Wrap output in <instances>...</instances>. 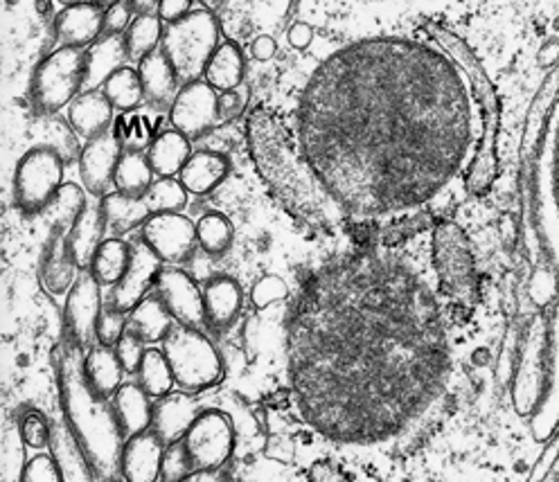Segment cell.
<instances>
[{"mask_svg": "<svg viewBox=\"0 0 559 482\" xmlns=\"http://www.w3.org/2000/svg\"><path fill=\"white\" fill-rule=\"evenodd\" d=\"M205 327L213 334L230 329L243 309V291L230 275H215L203 287Z\"/></svg>", "mask_w": 559, "mask_h": 482, "instance_id": "obj_19", "label": "cell"}, {"mask_svg": "<svg viewBox=\"0 0 559 482\" xmlns=\"http://www.w3.org/2000/svg\"><path fill=\"white\" fill-rule=\"evenodd\" d=\"M86 80V50L66 48L50 52L29 80V101L37 116H57L80 97Z\"/></svg>", "mask_w": 559, "mask_h": 482, "instance_id": "obj_9", "label": "cell"}, {"mask_svg": "<svg viewBox=\"0 0 559 482\" xmlns=\"http://www.w3.org/2000/svg\"><path fill=\"white\" fill-rule=\"evenodd\" d=\"M287 298H289V287L283 278H277V275H262L251 291V300L255 309H266Z\"/></svg>", "mask_w": 559, "mask_h": 482, "instance_id": "obj_45", "label": "cell"}, {"mask_svg": "<svg viewBox=\"0 0 559 482\" xmlns=\"http://www.w3.org/2000/svg\"><path fill=\"white\" fill-rule=\"evenodd\" d=\"M433 270L442 296L469 312L478 302V273L469 239L453 221H438L433 228Z\"/></svg>", "mask_w": 559, "mask_h": 482, "instance_id": "obj_6", "label": "cell"}, {"mask_svg": "<svg viewBox=\"0 0 559 482\" xmlns=\"http://www.w3.org/2000/svg\"><path fill=\"white\" fill-rule=\"evenodd\" d=\"M127 327H129V314L120 312V309H116V306H111L107 302V304H104V309H102V316H99L97 332H95L97 346L116 348L118 340L127 332Z\"/></svg>", "mask_w": 559, "mask_h": 482, "instance_id": "obj_44", "label": "cell"}, {"mask_svg": "<svg viewBox=\"0 0 559 482\" xmlns=\"http://www.w3.org/2000/svg\"><path fill=\"white\" fill-rule=\"evenodd\" d=\"M150 399L152 397L138 384H122V388L111 399L124 437H131V435H138V433L152 429L154 403Z\"/></svg>", "mask_w": 559, "mask_h": 482, "instance_id": "obj_29", "label": "cell"}, {"mask_svg": "<svg viewBox=\"0 0 559 482\" xmlns=\"http://www.w3.org/2000/svg\"><path fill=\"white\" fill-rule=\"evenodd\" d=\"M84 374L95 393H99L104 399H114L122 388V378L127 372L114 348L97 346L91 348L84 357Z\"/></svg>", "mask_w": 559, "mask_h": 482, "instance_id": "obj_30", "label": "cell"}, {"mask_svg": "<svg viewBox=\"0 0 559 482\" xmlns=\"http://www.w3.org/2000/svg\"><path fill=\"white\" fill-rule=\"evenodd\" d=\"M289 44L296 48V50H307L313 41V27L307 25V23H294L289 27V34H287Z\"/></svg>", "mask_w": 559, "mask_h": 482, "instance_id": "obj_52", "label": "cell"}, {"mask_svg": "<svg viewBox=\"0 0 559 482\" xmlns=\"http://www.w3.org/2000/svg\"><path fill=\"white\" fill-rule=\"evenodd\" d=\"M192 12V0H160L158 5V19L163 23H177L183 16H188Z\"/></svg>", "mask_w": 559, "mask_h": 482, "instance_id": "obj_50", "label": "cell"}, {"mask_svg": "<svg viewBox=\"0 0 559 482\" xmlns=\"http://www.w3.org/2000/svg\"><path fill=\"white\" fill-rule=\"evenodd\" d=\"M300 418L338 444H379L440 399L451 372L431 287L402 260L364 251L321 268L289 327Z\"/></svg>", "mask_w": 559, "mask_h": 482, "instance_id": "obj_2", "label": "cell"}, {"mask_svg": "<svg viewBox=\"0 0 559 482\" xmlns=\"http://www.w3.org/2000/svg\"><path fill=\"white\" fill-rule=\"evenodd\" d=\"M275 52H277V44L273 37H266V34L264 37H258L251 46V55L258 61H271L275 57Z\"/></svg>", "mask_w": 559, "mask_h": 482, "instance_id": "obj_53", "label": "cell"}, {"mask_svg": "<svg viewBox=\"0 0 559 482\" xmlns=\"http://www.w3.org/2000/svg\"><path fill=\"white\" fill-rule=\"evenodd\" d=\"M114 131L127 154H145V149L152 147L154 137H156L152 118L140 116L138 111L122 113V118L118 120V126Z\"/></svg>", "mask_w": 559, "mask_h": 482, "instance_id": "obj_39", "label": "cell"}, {"mask_svg": "<svg viewBox=\"0 0 559 482\" xmlns=\"http://www.w3.org/2000/svg\"><path fill=\"white\" fill-rule=\"evenodd\" d=\"M55 37L66 48H91L104 37V10L93 0L66 8L55 19Z\"/></svg>", "mask_w": 559, "mask_h": 482, "instance_id": "obj_21", "label": "cell"}, {"mask_svg": "<svg viewBox=\"0 0 559 482\" xmlns=\"http://www.w3.org/2000/svg\"><path fill=\"white\" fill-rule=\"evenodd\" d=\"M95 5H99L102 10H109V8H114V5H118V3H122V0H93Z\"/></svg>", "mask_w": 559, "mask_h": 482, "instance_id": "obj_56", "label": "cell"}, {"mask_svg": "<svg viewBox=\"0 0 559 482\" xmlns=\"http://www.w3.org/2000/svg\"><path fill=\"white\" fill-rule=\"evenodd\" d=\"M61 5H66V8H70V5H82V3H91V0H59Z\"/></svg>", "mask_w": 559, "mask_h": 482, "instance_id": "obj_57", "label": "cell"}, {"mask_svg": "<svg viewBox=\"0 0 559 482\" xmlns=\"http://www.w3.org/2000/svg\"><path fill=\"white\" fill-rule=\"evenodd\" d=\"M228 174L230 160L224 154L201 149L190 156V160L181 169L179 181L190 194L205 196L210 192H215L228 179Z\"/></svg>", "mask_w": 559, "mask_h": 482, "instance_id": "obj_25", "label": "cell"}, {"mask_svg": "<svg viewBox=\"0 0 559 482\" xmlns=\"http://www.w3.org/2000/svg\"><path fill=\"white\" fill-rule=\"evenodd\" d=\"M133 23V10L127 5V0L122 3L104 10V37H124V32Z\"/></svg>", "mask_w": 559, "mask_h": 482, "instance_id": "obj_48", "label": "cell"}, {"mask_svg": "<svg viewBox=\"0 0 559 482\" xmlns=\"http://www.w3.org/2000/svg\"><path fill=\"white\" fill-rule=\"evenodd\" d=\"M102 91L109 97L114 109L122 113L138 111L145 105V91H143V82H140V73L129 65L120 68L118 73H114L107 82H104Z\"/></svg>", "mask_w": 559, "mask_h": 482, "instance_id": "obj_34", "label": "cell"}, {"mask_svg": "<svg viewBox=\"0 0 559 482\" xmlns=\"http://www.w3.org/2000/svg\"><path fill=\"white\" fill-rule=\"evenodd\" d=\"M183 439L197 469H222L235 454V426L217 408L201 410Z\"/></svg>", "mask_w": 559, "mask_h": 482, "instance_id": "obj_11", "label": "cell"}, {"mask_svg": "<svg viewBox=\"0 0 559 482\" xmlns=\"http://www.w3.org/2000/svg\"><path fill=\"white\" fill-rule=\"evenodd\" d=\"M111 482H127L124 478H118V480H111Z\"/></svg>", "mask_w": 559, "mask_h": 482, "instance_id": "obj_58", "label": "cell"}, {"mask_svg": "<svg viewBox=\"0 0 559 482\" xmlns=\"http://www.w3.org/2000/svg\"><path fill=\"white\" fill-rule=\"evenodd\" d=\"M63 156L46 145H34L19 158L12 196L21 215L37 217L48 213L63 188Z\"/></svg>", "mask_w": 559, "mask_h": 482, "instance_id": "obj_10", "label": "cell"}, {"mask_svg": "<svg viewBox=\"0 0 559 482\" xmlns=\"http://www.w3.org/2000/svg\"><path fill=\"white\" fill-rule=\"evenodd\" d=\"M174 323L177 321L171 318L158 296L145 298L129 314V329L143 342H163L174 329Z\"/></svg>", "mask_w": 559, "mask_h": 482, "instance_id": "obj_33", "label": "cell"}, {"mask_svg": "<svg viewBox=\"0 0 559 482\" xmlns=\"http://www.w3.org/2000/svg\"><path fill=\"white\" fill-rule=\"evenodd\" d=\"M197 241L205 255L224 257L235 241V228L222 213H207L197 224Z\"/></svg>", "mask_w": 559, "mask_h": 482, "instance_id": "obj_38", "label": "cell"}, {"mask_svg": "<svg viewBox=\"0 0 559 482\" xmlns=\"http://www.w3.org/2000/svg\"><path fill=\"white\" fill-rule=\"evenodd\" d=\"M440 46L366 39L332 52L305 86L298 147L343 219L406 221L467 169V190L497 174V93L456 34Z\"/></svg>", "mask_w": 559, "mask_h": 482, "instance_id": "obj_1", "label": "cell"}, {"mask_svg": "<svg viewBox=\"0 0 559 482\" xmlns=\"http://www.w3.org/2000/svg\"><path fill=\"white\" fill-rule=\"evenodd\" d=\"M247 135L260 177L287 213L311 228H334L345 221L336 203L313 177L300 147L292 143L287 131L266 109L260 107L251 113Z\"/></svg>", "mask_w": 559, "mask_h": 482, "instance_id": "obj_3", "label": "cell"}, {"mask_svg": "<svg viewBox=\"0 0 559 482\" xmlns=\"http://www.w3.org/2000/svg\"><path fill=\"white\" fill-rule=\"evenodd\" d=\"M44 118H46V122H44V126H46V143L44 145L57 149L63 156L66 162L82 156L80 145H78V137L73 133L75 129L70 126V124H66V122H61L55 116H44Z\"/></svg>", "mask_w": 559, "mask_h": 482, "instance_id": "obj_43", "label": "cell"}, {"mask_svg": "<svg viewBox=\"0 0 559 482\" xmlns=\"http://www.w3.org/2000/svg\"><path fill=\"white\" fill-rule=\"evenodd\" d=\"M114 350H116V354H118V359H120L124 372H127V374H135L138 367H140V361H143V357H145V342L140 340V338L127 327V332L122 334V338L118 340V346H116Z\"/></svg>", "mask_w": 559, "mask_h": 482, "instance_id": "obj_47", "label": "cell"}, {"mask_svg": "<svg viewBox=\"0 0 559 482\" xmlns=\"http://www.w3.org/2000/svg\"><path fill=\"white\" fill-rule=\"evenodd\" d=\"M192 156L190 137L177 129L160 131L147 149L150 165L158 179H177Z\"/></svg>", "mask_w": 559, "mask_h": 482, "instance_id": "obj_27", "label": "cell"}, {"mask_svg": "<svg viewBox=\"0 0 559 482\" xmlns=\"http://www.w3.org/2000/svg\"><path fill=\"white\" fill-rule=\"evenodd\" d=\"M163 21L158 14H143L135 16L129 29L124 32V46L129 52V59L143 61L145 57L154 55L163 41Z\"/></svg>", "mask_w": 559, "mask_h": 482, "instance_id": "obj_35", "label": "cell"}, {"mask_svg": "<svg viewBox=\"0 0 559 482\" xmlns=\"http://www.w3.org/2000/svg\"><path fill=\"white\" fill-rule=\"evenodd\" d=\"M102 285L93 278L91 270H82L73 289L68 291L63 306L66 338L75 342L78 348L86 350L95 338L97 323L102 316Z\"/></svg>", "mask_w": 559, "mask_h": 482, "instance_id": "obj_14", "label": "cell"}, {"mask_svg": "<svg viewBox=\"0 0 559 482\" xmlns=\"http://www.w3.org/2000/svg\"><path fill=\"white\" fill-rule=\"evenodd\" d=\"M160 270L163 262L140 241L138 246H133V260L129 270L124 273V278L109 293V304L124 314H131L147 298V293L156 289Z\"/></svg>", "mask_w": 559, "mask_h": 482, "instance_id": "obj_17", "label": "cell"}, {"mask_svg": "<svg viewBox=\"0 0 559 482\" xmlns=\"http://www.w3.org/2000/svg\"><path fill=\"white\" fill-rule=\"evenodd\" d=\"M19 482H63L61 475V467L55 460V456H34L32 460H27V465L21 471Z\"/></svg>", "mask_w": 559, "mask_h": 482, "instance_id": "obj_46", "label": "cell"}, {"mask_svg": "<svg viewBox=\"0 0 559 482\" xmlns=\"http://www.w3.org/2000/svg\"><path fill=\"white\" fill-rule=\"evenodd\" d=\"M243 73H247V59L237 44L226 41L217 48L213 59L207 61L205 68V82L215 91H235L243 82Z\"/></svg>", "mask_w": 559, "mask_h": 482, "instance_id": "obj_32", "label": "cell"}, {"mask_svg": "<svg viewBox=\"0 0 559 482\" xmlns=\"http://www.w3.org/2000/svg\"><path fill=\"white\" fill-rule=\"evenodd\" d=\"M171 129L199 141L219 122V93L203 80L183 84L169 109Z\"/></svg>", "mask_w": 559, "mask_h": 482, "instance_id": "obj_13", "label": "cell"}, {"mask_svg": "<svg viewBox=\"0 0 559 482\" xmlns=\"http://www.w3.org/2000/svg\"><path fill=\"white\" fill-rule=\"evenodd\" d=\"M154 169L145 154H127L122 156L116 171V192L127 196H143L152 190Z\"/></svg>", "mask_w": 559, "mask_h": 482, "instance_id": "obj_36", "label": "cell"}, {"mask_svg": "<svg viewBox=\"0 0 559 482\" xmlns=\"http://www.w3.org/2000/svg\"><path fill=\"white\" fill-rule=\"evenodd\" d=\"M127 5L133 10L135 16H143V14L158 12L160 0H127Z\"/></svg>", "mask_w": 559, "mask_h": 482, "instance_id": "obj_55", "label": "cell"}, {"mask_svg": "<svg viewBox=\"0 0 559 482\" xmlns=\"http://www.w3.org/2000/svg\"><path fill=\"white\" fill-rule=\"evenodd\" d=\"M188 194L179 179H158L150 190L156 215L181 213L188 205Z\"/></svg>", "mask_w": 559, "mask_h": 482, "instance_id": "obj_42", "label": "cell"}, {"mask_svg": "<svg viewBox=\"0 0 559 482\" xmlns=\"http://www.w3.org/2000/svg\"><path fill=\"white\" fill-rule=\"evenodd\" d=\"M124 156L122 143L118 141L116 131L104 133L95 141H88L80 156V174L86 192L91 196H107L111 188H116V171Z\"/></svg>", "mask_w": 559, "mask_h": 482, "instance_id": "obj_16", "label": "cell"}, {"mask_svg": "<svg viewBox=\"0 0 559 482\" xmlns=\"http://www.w3.org/2000/svg\"><path fill=\"white\" fill-rule=\"evenodd\" d=\"M135 376H138V386L154 399L169 395L171 386L177 384L174 382V372H171V365H169L165 352L156 350V348L145 350V357H143V361H140Z\"/></svg>", "mask_w": 559, "mask_h": 482, "instance_id": "obj_37", "label": "cell"}, {"mask_svg": "<svg viewBox=\"0 0 559 482\" xmlns=\"http://www.w3.org/2000/svg\"><path fill=\"white\" fill-rule=\"evenodd\" d=\"M197 471V465L188 451L186 439L169 442L165 446L163 454V465H160V480L163 482H181L190 473Z\"/></svg>", "mask_w": 559, "mask_h": 482, "instance_id": "obj_41", "label": "cell"}, {"mask_svg": "<svg viewBox=\"0 0 559 482\" xmlns=\"http://www.w3.org/2000/svg\"><path fill=\"white\" fill-rule=\"evenodd\" d=\"M84 350L75 342L57 348V386L66 426L75 435L97 482H111L120 475L124 433L116 418L111 399H104L86 382Z\"/></svg>", "mask_w": 559, "mask_h": 482, "instance_id": "obj_4", "label": "cell"}, {"mask_svg": "<svg viewBox=\"0 0 559 482\" xmlns=\"http://www.w3.org/2000/svg\"><path fill=\"white\" fill-rule=\"evenodd\" d=\"M138 73H140V82H143L145 105L150 107V111L154 113L169 111L183 84L177 71H174V65L169 63V59L165 57V52L156 50L154 55L145 57L138 63Z\"/></svg>", "mask_w": 559, "mask_h": 482, "instance_id": "obj_20", "label": "cell"}, {"mask_svg": "<svg viewBox=\"0 0 559 482\" xmlns=\"http://www.w3.org/2000/svg\"><path fill=\"white\" fill-rule=\"evenodd\" d=\"M309 482H349L332 462L319 460L309 469Z\"/></svg>", "mask_w": 559, "mask_h": 482, "instance_id": "obj_51", "label": "cell"}, {"mask_svg": "<svg viewBox=\"0 0 559 482\" xmlns=\"http://www.w3.org/2000/svg\"><path fill=\"white\" fill-rule=\"evenodd\" d=\"M247 101H249V93L241 88L219 93V122L237 120L243 113V109H247Z\"/></svg>", "mask_w": 559, "mask_h": 482, "instance_id": "obj_49", "label": "cell"}, {"mask_svg": "<svg viewBox=\"0 0 559 482\" xmlns=\"http://www.w3.org/2000/svg\"><path fill=\"white\" fill-rule=\"evenodd\" d=\"M104 221L114 237H122L135 228H143L154 215V203L150 192L143 196H127L120 192H109L99 198Z\"/></svg>", "mask_w": 559, "mask_h": 482, "instance_id": "obj_22", "label": "cell"}, {"mask_svg": "<svg viewBox=\"0 0 559 482\" xmlns=\"http://www.w3.org/2000/svg\"><path fill=\"white\" fill-rule=\"evenodd\" d=\"M181 482H230V480L219 469H197L194 473H190Z\"/></svg>", "mask_w": 559, "mask_h": 482, "instance_id": "obj_54", "label": "cell"}, {"mask_svg": "<svg viewBox=\"0 0 559 482\" xmlns=\"http://www.w3.org/2000/svg\"><path fill=\"white\" fill-rule=\"evenodd\" d=\"M129 52L124 37H102L86 50V80L84 91H97L114 73L127 65Z\"/></svg>", "mask_w": 559, "mask_h": 482, "instance_id": "obj_28", "label": "cell"}, {"mask_svg": "<svg viewBox=\"0 0 559 482\" xmlns=\"http://www.w3.org/2000/svg\"><path fill=\"white\" fill-rule=\"evenodd\" d=\"M114 111L116 109L104 91H84L80 97L70 101L68 124L86 141H95V137L111 131Z\"/></svg>", "mask_w": 559, "mask_h": 482, "instance_id": "obj_23", "label": "cell"}, {"mask_svg": "<svg viewBox=\"0 0 559 482\" xmlns=\"http://www.w3.org/2000/svg\"><path fill=\"white\" fill-rule=\"evenodd\" d=\"M104 232H107V221H104L99 201H86L82 215L78 217L73 230H70V251H73L80 270L91 268V262L104 241Z\"/></svg>", "mask_w": 559, "mask_h": 482, "instance_id": "obj_26", "label": "cell"}, {"mask_svg": "<svg viewBox=\"0 0 559 482\" xmlns=\"http://www.w3.org/2000/svg\"><path fill=\"white\" fill-rule=\"evenodd\" d=\"M131 260H133V246L129 241H124L122 237H109L99 244L88 270L102 287L114 289L124 278V273L131 266Z\"/></svg>", "mask_w": 559, "mask_h": 482, "instance_id": "obj_31", "label": "cell"}, {"mask_svg": "<svg viewBox=\"0 0 559 482\" xmlns=\"http://www.w3.org/2000/svg\"><path fill=\"white\" fill-rule=\"evenodd\" d=\"M156 296L167 306L177 325L186 327H205V306L203 291L179 266H163L156 280Z\"/></svg>", "mask_w": 559, "mask_h": 482, "instance_id": "obj_15", "label": "cell"}, {"mask_svg": "<svg viewBox=\"0 0 559 482\" xmlns=\"http://www.w3.org/2000/svg\"><path fill=\"white\" fill-rule=\"evenodd\" d=\"M199 412L201 410L190 393H169L154 403L152 431L158 433L167 444L183 439Z\"/></svg>", "mask_w": 559, "mask_h": 482, "instance_id": "obj_24", "label": "cell"}, {"mask_svg": "<svg viewBox=\"0 0 559 482\" xmlns=\"http://www.w3.org/2000/svg\"><path fill=\"white\" fill-rule=\"evenodd\" d=\"M163 352L171 365L174 382L190 395L215 388L224 378V359L215 342L201 329L174 325L163 340Z\"/></svg>", "mask_w": 559, "mask_h": 482, "instance_id": "obj_8", "label": "cell"}, {"mask_svg": "<svg viewBox=\"0 0 559 482\" xmlns=\"http://www.w3.org/2000/svg\"><path fill=\"white\" fill-rule=\"evenodd\" d=\"M86 194L75 183H63L61 192L52 201L48 213H52L50 234L41 253L39 278L50 296H63L73 289L80 278V266L70 251V230L86 205Z\"/></svg>", "mask_w": 559, "mask_h": 482, "instance_id": "obj_5", "label": "cell"}, {"mask_svg": "<svg viewBox=\"0 0 559 482\" xmlns=\"http://www.w3.org/2000/svg\"><path fill=\"white\" fill-rule=\"evenodd\" d=\"M219 37V21L207 10H192L181 21L165 27L160 50L174 65L181 84L197 82L205 75L207 61L222 46Z\"/></svg>", "mask_w": 559, "mask_h": 482, "instance_id": "obj_7", "label": "cell"}, {"mask_svg": "<svg viewBox=\"0 0 559 482\" xmlns=\"http://www.w3.org/2000/svg\"><path fill=\"white\" fill-rule=\"evenodd\" d=\"M140 241L163 262V264H186L192 260L199 241L197 224L181 213L154 215L140 228Z\"/></svg>", "mask_w": 559, "mask_h": 482, "instance_id": "obj_12", "label": "cell"}, {"mask_svg": "<svg viewBox=\"0 0 559 482\" xmlns=\"http://www.w3.org/2000/svg\"><path fill=\"white\" fill-rule=\"evenodd\" d=\"M19 435L29 449H46L52 437V422L37 408H23L19 415Z\"/></svg>", "mask_w": 559, "mask_h": 482, "instance_id": "obj_40", "label": "cell"}, {"mask_svg": "<svg viewBox=\"0 0 559 482\" xmlns=\"http://www.w3.org/2000/svg\"><path fill=\"white\" fill-rule=\"evenodd\" d=\"M165 446L167 442L152 429L127 437L120 458V475L127 482H158Z\"/></svg>", "mask_w": 559, "mask_h": 482, "instance_id": "obj_18", "label": "cell"}]
</instances>
